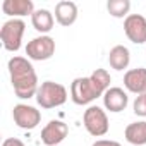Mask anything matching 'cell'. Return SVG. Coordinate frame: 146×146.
<instances>
[{
  "label": "cell",
  "instance_id": "12",
  "mask_svg": "<svg viewBox=\"0 0 146 146\" xmlns=\"http://www.w3.org/2000/svg\"><path fill=\"white\" fill-rule=\"evenodd\" d=\"M78 5L70 0H62L55 5V19L60 26H72L76 21H78Z\"/></svg>",
  "mask_w": 146,
  "mask_h": 146
},
{
  "label": "cell",
  "instance_id": "9",
  "mask_svg": "<svg viewBox=\"0 0 146 146\" xmlns=\"http://www.w3.org/2000/svg\"><path fill=\"white\" fill-rule=\"evenodd\" d=\"M69 134L67 124L62 120H50L41 131V143L45 146H58Z\"/></svg>",
  "mask_w": 146,
  "mask_h": 146
},
{
  "label": "cell",
  "instance_id": "19",
  "mask_svg": "<svg viewBox=\"0 0 146 146\" xmlns=\"http://www.w3.org/2000/svg\"><path fill=\"white\" fill-rule=\"evenodd\" d=\"M91 146H122V144L117 143V141H112V139H98Z\"/></svg>",
  "mask_w": 146,
  "mask_h": 146
},
{
  "label": "cell",
  "instance_id": "5",
  "mask_svg": "<svg viewBox=\"0 0 146 146\" xmlns=\"http://www.w3.org/2000/svg\"><path fill=\"white\" fill-rule=\"evenodd\" d=\"M83 122H84V127L86 131L95 136V137H102L108 132V117L105 113L103 108H100L98 105H91L86 108L84 115H83Z\"/></svg>",
  "mask_w": 146,
  "mask_h": 146
},
{
  "label": "cell",
  "instance_id": "2",
  "mask_svg": "<svg viewBox=\"0 0 146 146\" xmlns=\"http://www.w3.org/2000/svg\"><path fill=\"white\" fill-rule=\"evenodd\" d=\"M7 67H9L11 83H12L16 96L21 100H28L31 96H36L40 86H38V76H36L33 64L24 57L14 55L9 60Z\"/></svg>",
  "mask_w": 146,
  "mask_h": 146
},
{
  "label": "cell",
  "instance_id": "20",
  "mask_svg": "<svg viewBox=\"0 0 146 146\" xmlns=\"http://www.w3.org/2000/svg\"><path fill=\"white\" fill-rule=\"evenodd\" d=\"M2 146H26L21 139H17V137H7L4 143H2Z\"/></svg>",
  "mask_w": 146,
  "mask_h": 146
},
{
  "label": "cell",
  "instance_id": "1",
  "mask_svg": "<svg viewBox=\"0 0 146 146\" xmlns=\"http://www.w3.org/2000/svg\"><path fill=\"white\" fill-rule=\"evenodd\" d=\"M112 78L105 69H95L90 78H76L70 84V98L76 105H90L98 96H103L110 88Z\"/></svg>",
  "mask_w": 146,
  "mask_h": 146
},
{
  "label": "cell",
  "instance_id": "17",
  "mask_svg": "<svg viewBox=\"0 0 146 146\" xmlns=\"http://www.w3.org/2000/svg\"><path fill=\"white\" fill-rule=\"evenodd\" d=\"M107 11L110 12V16L120 19V17H127L129 11H131V2L129 0H108L107 2Z\"/></svg>",
  "mask_w": 146,
  "mask_h": 146
},
{
  "label": "cell",
  "instance_id": "4",
  "mask_svg": "<svg viewBox=\"0 0 146 146\" xmlns=\"http://www.w3.org/2000/svg\"><path fill=\"white\" fill-rule=\"evenodd\" d=\"M26 24L23 19H9L0 28V40L7 52H17L21 48L23 35H24Z\"/></svg>",
  "mask_w": 146,
  "mask_h": 146
},
{
  "label": "cell",
  "instance_id": "11",
  "mask_svg": "<svg viewBox=\"0 0 146 146\" xmlns=\"http://www.w3.org/2000/svg\"><path fill=\"white\" fill-rule=\"evenodd\" d=\"M124 86L127 91L134 95H144L146 93V69L137 67L131 69L124 74Z\"/></svg>",
  "mask_w": 146,
  "mask_h": 146
},
{
  "label": "cell",
  "instance_id": "14",
  "mask_svg": "<svg viewBox=\"0 0 146 146\" xmlns=\"http://www.w3.org/2000/svg\"><path fill=\"white\" fill-rule=\"evenodd\" d=\"M129 62H131V52L127 46L124 45H115L110 53H108V64L112 69L115 70H124L129 67Z\"/></svg>",
  "mask_w": 146,
  "mask_h": 146
},
{
  "label": "cell",
  "instance_id": "6",
  "mask_svg": "<svg viewBox=\"0 0 146 146\" xmlns=\"http://www.w3.org/2000/svg\"><path fill=\"white\" fill-rule=\"evenodd\" d=\"M53 53H55V40L46 35L36 36L31 41H28V45H26V55L31 60L43 62V60L52 58Z\"/></svg>",
  "mask_w": 146,
  "mask_h": 146
},
{
  "label": "cell",
  "instance_id": "3",
  "mask_svg": "<svg viewBox=\"0 0 146 146\" xmlns=\"http://www.w3.org/2000/svg\"><path fill=\"white\" fill-rule=\"evenodd\" d=\"M36 102L41 108H55L60 107L67 102V90L60 83L53 81H45L40 84L38 93H36Z\"/></svg>",
  "mask_w": 146,
  "mask_h": 146
},
{
  "label": "cell",
  "instance_id": "7",
  "mask_svg": "<svg viewBox=\"0 0 146 146\" xmlns=\"http://www.w3.org/2000/svg\"><path fill=\"white\" fill-rule=\"evenodd\" d=\"M12 117H14L16 125L21 127V129H24V131H31V129L38 127V124L41 122L40 110H36L31 105H24V103H19V105L14 107Z\"/></svg>",
  "mask_w": 146,
  "mask_h": 146
},
{
  "label": "cell",
  "instance_id": "10",
  "mask_svg": "<svg viewBox=\"0 0 146 146\" xmlns=\"http://www.w3.org/2000/svg\"><path fill=\"white\" fill-rule=\"evenodd\" d=\"M127 103H129V96H127V93L122 88H117V86L108 88L105 91V95H103V105H105V108L110 110V112H113V113H119V112L125 110Z\"/></svg>",
  "mask_w": 146,
  "mask_h": 146
},
{
  "label": "cell",
  "instance_id": "8",
  "mask_svg": "<svg viewBox=\"0 0 146 146\" xmlns=\"http://www.w3.org/2000/svg\"><path fill=\"white\" fill-rule=\"evenodd\" d=\"M124 31L132 43L143 45L146 41V17L141 14H129L124 19Z\"/></svg>",
  "mask_w": 146,
  "mask_h": 146
},
{
  "label": "cell",
  "instance_id": "16",
  "mask_svg": "<svg viewBox=\"0 0 146 146\" xmlns=\"http://www.w3.org/2000/svg\"><path fill=\"white\" fill-rule=\"evenodd\" d=\"M124 136H125V141L134 144V146L146 144V120L129 124L124 131Z\"/></svg>",
  "mask_w": 146,
  "mask_h": 146
},
{
  "label": "cell",
  "instance_id": "13",
  "mask_svg": "<svg viewBox=\"0 0 146 146\" xmlns=\"http://www.w3.org/2000/svg\"><path fill=\"white\" fill-rule=\"evenodd\" d=\"M2 11H4V14L17 19V17H23V16H33L35 4L31 0H4Z\"/></svg>",
  "mask_w": 146,
  "mask_h": 146
},
{
  "label": "cell",
  "instance_id": "15",
  "mask_svg": "<svg viewBox=\"0 0 146 146\" xmlns=\"http://www.w3.org/2000/svg\"><path fill=\"white\" fill-rule=\"evenodd\" d=\"M53 23H55L53 14H52L48 9H38V11H35L33 16H31V24H33V28H35L38 33H41V35L52 31V29H53Z\"/></svg>",
  "mask_w": 146,
  "mask_h": 146
},
{
  "label": "cell",
  "instance_id": "18",
  "mask_svg": "<svg viewBox=\"0 0 146 146\" xmlns=\"http://www.w3.org/2000/svg\"><path fill=\"white\" fill-rule=\"evenodd\" d=\"M132 108H134V113H136V115H139V117H146V93L136 96Z\"/></svg>",
  "mask_w": 146,
  "mask_h": 146
}]
</instances>
